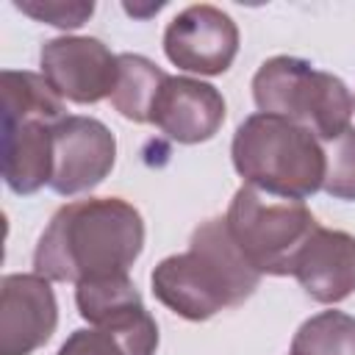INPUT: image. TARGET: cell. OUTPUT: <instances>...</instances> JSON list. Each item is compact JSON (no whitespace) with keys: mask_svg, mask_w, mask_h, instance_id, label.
<instances>
[{"mask_svg":"<svg viewBox=\"0 0 355 355\" xmlns=\"http://www.w3.org/2000/svg\"><path fill=\"white\" fill-rule=\"evenodd\" d=\"M291 355H355V319L341 311H322L300 324Z\"/></svg>","mask_w":355,"mask_h":355,"instance_id":"16","label":"cell"},{"mask_svg":"<svg viewBox=\"0 0 355 355\" xmlns=\"http://www.w3.org/2000/svg\"><path fill=\"white\" fill-rule=\"evenodd\" d=\"M150 283L155 300L172 313L202 322L250 300L261 272L236 247L225 219H208L194 227L186 252L169 255L153 269Z\"/></svg>","mask_w":355,"mask_h":355,"instance_id":"2","label":"cell"},{"mask_svg":"<svg viewBox=\"0 0 355 355\" xmlns=\"http://www.w3.org/2000/svg\"><path fill=\"white\" fill-rule=\"evenodd\" d=\"M158 347V324L136 330L89 327L75 330L55 355H153Z\"/></svg>","mask_w":355,"mask_h":355,"instance_id":"15","label":"cell"},{"mask_svg":"<svg viewBox=\"0 0 355 355\" xmlns=\"http://www.w3.org/2000/svg\"><path fill=\"white\" fill-rule=\"evenodd\" d=\"M3 180L14 194H33L50 183L53 128L61 122L64 97L44 75L3 69Z\"/></svg>","mask_w":355,"mask_h":355,"instance_id":"4","label":"cell"},{"mask_svg":"<svg viewBox=\"0 0 355 355\" xmlns=\"http://www.w3.org/2000/svg\"><path fill=\"white\" fill-rule=\"evenodd\" d=\"M164 53L178 69L222 75L239 53V28L216 6H189L166 25Z\"/></svg>","mask_w":355,"mask_h":355,"instance_id":"9","label":"cell"},{"mask_svg":"<svg viewBox=\"0 0 355 355\" xmlns=\"http://www.w3.org/2000/svg\"><path fill=\"white\" fill-rule=\"evenodd\" d=\"M169 75L155 67L144 55L122 53L119 55V78L111 92V105L130 122H150L153 103Z\"/></svg>","mask_w":355,"mask_h":355,"instance_id":"14","label":"cell"},{"mask_svg":"<svg viewBox=\"0 0 355 355\" xmlns=\"http://www.w3.org/2000/svg\"><path fill=\"white\" fill-rule=\"evenodd\" d=\"M75 302H78V313L92 327L136 330V327L155 324V319L144 308V302L128 275L78 283Z\"/></svg>","mask_w":355,"mask_h":355,"instance_id":"13","label":"cell"},{"mask_svg":"<svg viewBox=\"0 0 355 355\" xmlns=\"http://www.w3.org/2000/svg\"><path fill=\"white\" fill-rule=\"evenodd\" d=\"M144 247L141 214L119 197H89L58 208L36 252V275L55 283H86L128 275Z\"/></svg>","mask_w":355,"mask_h":355,"instance_id":"1","label":"cell"},{"mask_svg":"<svg viewBox=\"0 0 355 355\" xmlns=\"http://www.w3.org/2000/svg\"><path fill=\"white\" fill-rule=\"evenodd\" d=\"M233 166L255 189L305 200L324 183V147L302 125L275 114L247 116L233 136Z\"/></svg>","mask_w":355,"mask_h":355,"instance_id":"3","label":"cell"},{"mask_svg":"<svg viewBox=\"0 0 355 355\" xmlns=\"http://www.w3.org/2000/svg\"><path fill=\"white\" fill-rule=\"evenodd\" d=\"M58 305L47 277L6 275L0 280V355H31L50 341Z\"/></svg>","mask_w":355,"mask_h":355,"instance_id":"10","label":"cell"},{"mask_svg":"<svg viewBox=\"0 0 355 355\" xmlns=\"http://www.w3.org/2000/svg\"><path fill=\"white\" fill-rule=\"evenodd\" d=\"M14 6L22 14L55 28H80L94 14V3L83 0H19Z\"/></svg>","mask_w":355,"mask_h":355,"instance_id":"18","label":"cell"},{"mask_svg":"<svg viewBox=\"0 0 355 355\" xmlns=\"http://www.w3.org/2000/svg\"><path fill=\"white\" fill-rule=\"evenodd\" d=\"M294 277L316 302L347 300L355 291V236L316 227L294 261Z\"/></svg>","mask_w":355,"mask_h":355,"instance_id":"12","label":"cell"},{"mask_svg":"<svg viewBox=\"0 0 355 355\" xmlns=\"http://www.w3.org/2000/svg\"><path fill=\"white\" fill-rule=\"evenodd\" d=\"M261 114H275L308 128L319 141H333L349 128L355 100L347 83L294 55L263 61L252 78Z\"/></svg>","mask_w":355,"mask_h":355,"instance_id":"5","label":"cell"},{"mask_svg":"<svg viewBox=\"0 0 355 355\" xmlns=\"http://www.w3.org/2000/svg\"><path fill=\"white\" fill-rule=\"evenodd\" d=\"M225 225L261 275H294V261L319 227L302 200L266 194L244 183L225 214Z\"/></svg>","mask_w":355,"mask_h":355,"instance_id":"6","label":"cell"},{"mask_svg":"<svg viewBox=\"0 0 355 355\" xmlns=\"http://www.w3.org/2000/svg\"><path fill=\"white\" fill-rule=\"evenodd\" d=\"M336 200H355V128H347L333 141H324V183Z\"/></svg>","mask_w":355,"mask_h":355,"instance_id":"17","label":"cell"},{"mask_svg":"<svg viewBox=\"0 0 355 355\" xmlns=\"http://www.w3.org/2000/svg\"><path fill=\"white\" fill-rule=\"evenodd\" d=\"M42 75L67 100L89 105L111 97L119 78V55L92 36H58L42 47Z\"/></svg>","mask_w":355,"mask_h":355,"instance_id":"8","label":"cell"},{"mask_svg":"<svg viewBox=\"0 0 355 355\" xmlns=\"http://www.w3.org/2000/svg\"><path fill=\"white\" fill-rule=\"evenodd\" d=\"M116 161L114 133L94 116H64L53 128L50 189L72 197L103 183Z\"/></svg>","mask_w":355,"mask_h":355,"instance_id":"7","label":"cell"},{"mask_svg":"<svg viewBox=\"0 0 355 355\" xmlns=\"http://www.w3.org/2000/svg\"><path fill=\"white\" fill-rule=\"evenodd\" d=\"M150 122L178 144H200L222 128L225 100L211 83L169 75L153 103Z\"/></svg>","mask_w":355,"mask_h":355,"instance_id":"11","label":"cell"}]
</instances>
